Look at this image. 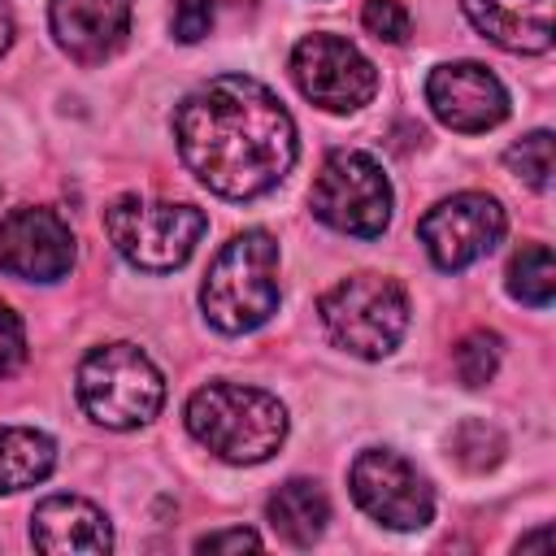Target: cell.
Returning <instances> with one entry per match:
<instances>
[{
  "label": "cell",
  "instance_id": "1",
  "mask_svg": "<svg viewBox=\"0 0 556 556\" xmlns=\"http://www.w3.org/2000/svg\"><path fill=\"white\" fill-rule=\"evenodd\" d=\"M174 143L182 165L226 200H256L295 165L291 113L248 74H217L195 87L174 109Z\"/></svg>",
  "mask_w": 556,
  "mask_h": 556
},
{
  "label": "cell",
  "instance_id": "2",
  "mask_svg": "<svg viewBox=\"0 0 556 556\" xmlns=\"http://www.w3.org/2000/svg\"><path fill=\"white\" fill-rule=\"evenodd\" d=\"M187 430L230 465H261L287 439V408L261 387L208 382L187 400Z\"/></svg>",
  "mask_w": 556,
  "mask_h": 556
},
{
  "label": "cell",
  "instance_id": "3",
  "mask_svg": "<svg viewBox=\"0 0 556 556\" xmlns=\"http://www.w3.org/2000/svg\"><path fill=\"white\" fill-rule=\"evenodd\" d=\"M278 243L265 230H243L213 256L200 282V308L222 334H248L278 308Z\"/></svg>",
  "mask_w": 556,
  "mask_h": 556
},
{
  "label": "cell",
  "instance_id": "4",
  "mask_svg": "<svg viewBox=\"0 0 556 556\" xmlns=\"http://www.w3.org/2000/svg\"><path fill=\"white\" fill-rule=\"evenodd\" d=\"M78 404L109 430H135L161 413L165 378L135 343H104L78 365Z\"/></svg>",
  "mask_w": 556,
  "mask_h": 556
},
{
  "label": "cell",
  "instance_id": "5",
  "mask_svg": "<svg viewBox=\"0 0 556 556\" xmlns=\"http://www.w3.org/2000/svg\"><path fill=\"white\" fill-rule=\"evenodd\" d=\"M208 230V217L195 204H174V200H139V195H117L104 208V235L143 274H169L178 269L200 235Z\"/></svg>",
  "mask_w": 556,
  "mask_h": 556
},
{
  "label": "cell",
  "instance_id": "6",
  "mask_svg": "<svg viewBox=\"0 0 556 556\" xmlns=\"http://www.w3.org/2000/svg\"><path fill=\"white\" fill-rule=\"evenodd\" d=\"M317 313L326 334L343 352L365 361L395 352V343L408 330V295L395 278H382V274H352L334 282L317 300Z\"/></svg>",
  "mask_w": 556,
  "mask_h": 556
},
{
  "label": "cell",
  "instance_id": "7",
  "mask_svg": "<svg viewBox=\"0 0 556 556\" xmlns=\"http://www.w3.org/2000/svg\"><path fill=\"white\" fill-rule=\"evenodd\" d=\"M313 217L352 239H378L391 222V182L361 148H334L308 191Z\"/></svg>",
  "mask_w": 556,
  "mask_h": 556
},
{
  "label": "cell",
  "instance_id": "8",
  "mask_svg": "<svg viewBox=\"0 0 556 556\" xmlns=\"http://www.w3.org/2000/svg\"><path fill=\"white\" fill-rule=\"evenodd\" d=\"M291 78L304 91V100H313L326 113H356L378 91L374 61L339 35L300 39L295 52H291Z\"/></svg>",
  "mask_w": 556,
  "mask_h": 556
},
{
  "label": "cell",
  "instance_id": "9",
  "mask_svg": "<svg viewBox=\"0 0 556 556\" xmlns=\"http://www.w3.org/2000/svg\"><path fill=\"white\" fill-rule=\"evenodd\" d=\"M352 500L391 530H421L434 517V491L430 482L391 447H369L352 460Z\"/></svg>",
  "mask_w": 556,
  "mask_h": 556
},
{
  "label": "cell",
  "instance_id": "10",
  "mask_svg": "<svg viewBox=\"0 0 556 556\" xmlns=\"http://www.w3.org/2000/svg\"><path fill=\"white\" fill-rule=\"evenodd\" d=\"M504 208L495 195L482 191H460L439 200L421 222H417V239L426 243L430 261L447 274L469 269L473 261H482L500 239H504Z\"/></svg>",
  "mask_w": 556,
  "mask_h": 556
},
{
  "label": "cell",
  "instance_id": "11",
  "mask_svg": "<svg viewBox=\"0 0 556 556\" xmlns=\"http://www.w3.org/2000/svg\"><path fill=\"white\" fill-rule=\"evenodd\" d=\"M74 265V230L56 208H13L0 217V274L56 282Z\"/></svg>",
  "mask_w": 556,
  "mask_h": 556
},
{
  "label": "cell",
  "instance_id": "12",
  "mask_svg": "<svg viewBox=\"0 0 556 556\" xmlns=\"http://www.w3.org/2000/svg\"><path fill=\"white\" fill-rule=\"evenodd\" d=\"M426 104L456 135H482V130H491L508 117L504 83L478 61L434 65L430 78H426Z\"/></svg>",
  "mask_w": 556,
  "mask_h": 556
},
{
  "label": "cell",
  "instance_id": "13",
  "mask_svg": "<svg viewBox=\"0 0 556 556\" xmlns=\"http://www.w3.org/2000/svg\"><path fill=\"white\" fill-rule=\"evenodd\" d=\"M130 9V0H52L48 26L61 52H70L78 65H100L126 43Z\"/></svg>",
  "mask_w": 556,
  "mask_h": 556
},
{
  "label": "cell",
  "instance_id": "14",
  "mask_svg": "<svg viewBox=\"0 0 556 556\" xmlns=\"http://www.w3.org/2000/svg\"><path fill=\"white\" fill-rule=\"evenodd\" d=\"M30 543L39 552H87V556H100V552L113 547V526L83 495H48L30 513Z\"/></svg>",
  "mask_w": 556,
  "mask_h": 556
},
{
  "label": "cell",
  "instance_id": "15",
  "mask_svg": "<svg viewBox=\"0 0 556 556\" xmlns=\"http://www.w3.org/2000/svg\"><path fill=\"white\" fill-rule=\"evenodd\" d=\"M552 4L556 0H460L473 30L504 52H547Z\"/></svg>",
  "mask_w": 556,
  "mask_h": 556
},
{
  "label": "cell",
  "instance_id": "16",
  "mask_svg": "<svg viewBox=\"0 0 556 556\" xmlns=\"http://www.w3.org/2000/svg\"><path fill=\"white\" fill-rule=\"evenodd\" d=\"M265 517H269L274 534L287 539L291 547H313L330 521V500L313 478H291L269 495Z\"/></svg>",
  "mask_w": 556,
  "mask_h": 556
},
{
  "label": "cell",
  "instance_id": "17",
  "mask_svg": "<svg viewBox=\"0 0 556 556\" xmlns=\"http://www.w3.org/2000/svg\"><path fill=\"white\" fill-rule=\"evenodd\" d=\"M56 465V447L35 426H0V495L43 482Z\"/></svg>",
  "mask_w": 556,
  "mask_h": 556
},
{
  "label": "cell",
  "instance_id": "18",
  "mask_svg": "<svg viewBox=\"0 0 556 556\" xmlns=\"http://www.w3.org/2000/svg\"><path fill=\"white\" fill-rule=\"evenodd\" d=\"M508 295L530 304V308H547L556 295V261L547 243H526L513 261H508Z\"/></svg>",
  "mask_w": 556,
  "mask_h": 556
},
{
  "label": "cell",
  "instance_id": "19",
  "mask_svg": "<svg viewBox=\"0 0 556 556\" xmlns=\"http://www.w3.org/2000/svg\"><path fill=\"white\" fill-rule=\"evenodd\" d=\"M504 165L534 191H547L552 187V130H530L526 139H517L508 152H504Z\"/></svg>",
  "mask_w": 556,
  "mask_h": 556
},
{
  "label": "cell",
  "instance_id": "20",
  "mask_svg": "<svg viewBox=\"0 0 556 556\" xmlns=\"http://www.w3.org/2000/svg\"><path fill=\"white\" fill-rule=\"evenodd\" d=\"M452 365H456V378L465 387H486L500 369V334L491 330H469L456 352H452Z\"/></svg>",
  "mask_w": 556,
  "mask_h": 556
},
{
  "label": "cell",
  "instance_id": "21",
  "mask_svg": "<svg viewBox=\"0 0 556 556\" xmlns=\"http://www.w3.org/2000/svg\"><path fill=\"white\" fill-rule=\"evenodd\" d=\"M452 456H456L469 473H482V469H495V465H500V456H504V439H500L495 426L469 417V421H460L456 434H452Z\"/></svg>",
  "mask_w": 556,
  "mask_h": 556
},
{
  "label": "cell",
  "instance_id": "22",
  "mask_svg": "<svg viewBox=\"0 0 556 556\" xmlns=\"http://www.w3.org/2000/svg\"><path fill=\"white\" fill-rule=\"evenodd\" d=\"M361 22H365V30L374 35V39H382V43H404L408 39V9L400 4V0H365V9H361Z\"/></svg>",
  "mask_w": 556,
  "mask_h": 556
},
{
  "label": "cell",
  "instance_id": "23",
  "mask_svg": "<svg viewBox=\"0 0 556 556\" xmlns=\"http://www.w3.org/2000/svg\"><path fill=\"white\" fill-rule=\"evenodd\" d=\"M213 17H217V0H178L174 4V39L182 43H195L213 30Z\"/></svg>",
  "mask_w": 556,
  "mask_h": 556
},
{
  "label": "cell",
  "instance_id": "24",
  "mask_svg": "<svg viewBox=\"0 0 556 556\" xmlns=\"http://www.w3.org/2000/svg\"><path fill=\"white\" fill-rule=\"evenodd\" d=\"M26 361V330L22 317L0 300V378H9Z\"/></svg>",
  "mask_w": 556,
  "mask_h": 556
},
{
  "label": "cell",
  "instance_id": "25",
  "mask_svg": "<svg viewBox=\"0 0 556 556\" xmlns=\"http://www.w3.org/2000/svg\"><path fill=\"white\" fill-rule=\"evenodd\" d=\"M243 547H261V534L235 526V530H213V534L195 539V552H243Z\"/></svg>",
  "mask_w": 556,
  "mask_h": 556
},
{
  "label": "cell",
  "instance_id": "26",
  "mask_svg": "<svg viewBox=\"0 0 556 556\" xmlns=\"http://www.w3.org/2000/svg\"><path fill=\"white\" fill-rule=\"evenodd\" d=\"M9 43H13V13H9V4L0 0V56L9 52Z\"/></svg>",
  "mask_w": 556,
  "mask_h": 556
},
{
  "label": "cell",
  "instance_id": "27",
  "mask_svg": "<svg viewBox=\"0 0 556 556\" xmlns=\"http://www.w3.org/2000/svg\"><path fill=\"white\" fill-rule=\"evenodd\" d=\"M530 547H539V552H547V547H552V530L543 526V530H534L530 539H521V543H517V552H530Z\"/></svg>",
  "mask_w": 556,
  "mask_h": 556
}]
</instances>
